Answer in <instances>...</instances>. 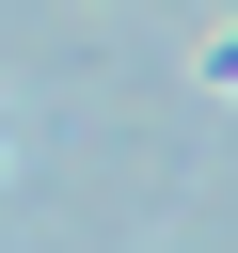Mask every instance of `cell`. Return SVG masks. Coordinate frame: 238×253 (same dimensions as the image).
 Masks as SVG:
<instances>
[{"mask_svg":"<svg viewBox=\"0 0 238 253\" xmlns=\"http://www.w3.org/2000/svg\"><path fill=\"white\" fill-rule=\"evenodd\" d=\"M206 79H222V95H238V32H206Z\"/></svg>","mask_w":238,"mask_h":253,"instance_id":"1","label":"cell"}]
</instances>
